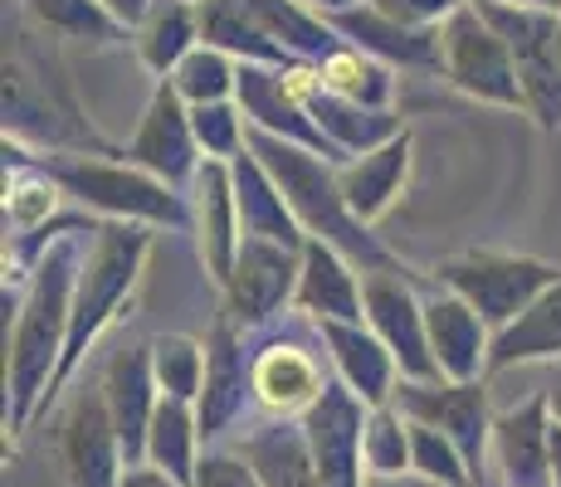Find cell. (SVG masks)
<instances>
[{
  "label": "cell",
  "instance_id": "33",
  "mask_svg": "<svg viewBox=\"0 0 561 487\" xmlns=\"http://www.w3.org/2000/svg\"><path fill=\"white\" fill-rule=\"evenodd\" d=\"M30 20H35L45 35L64 39V45H89V49H113L123 45L133 30H123L99 0H20Z\"/></svg>",
  "mask_w": 561,
  "mask_h": 487
},
{
  "label": "cell",
  "instance_id": "30",
  "mask_svg": "<svg viewBox=\"0 0 561 487\" xmlns=\"http://www.w3.org/2000/svg\"><path fill=\"white\" fill-rule=\"evenodd\" d=\"M533 361H561V278L513 322V327H503L499 337H493L489 375L513 371V366H533Z\"/></svg>",
  "mask_w": 561,
  "mask_h": 487
},
{
  "label": "cell",
  "instance_id": "20",
  "mask_svg": "<svg viewBox=\"0 0 561 487\" xmlns=\"http://www.w3.org/2000/svg\"><path fill=\"white\" fill-rule=\"evenodd\" d=\"M191 210H196V248L205 274L215 288H225L234 258L244 248V224H240V200H234V176L230 161H205L191 186Z\"/></svg>",
  "mask_w": 561,
  "mask_h": 487
},
{
  "label": "cell",
  "instance_id": "41",
  "mask_svg": "<svg viewBox=\"0 0 561 487\" xmlns=\"http://www.w3.org/2000/svg\"><path fill=\"white\" fill-rule=\"evenodd\" d=\"M191 487H264L240 449H205Z\"/></svg>",
  "mask_w": 561,
  "mask_h": 487
},
{
  "label": "cell",
  "instance_id": "46",
  "mask_svg": "<svg viewBox=\"0 0 561 487\" xmlns=\"http://www.w3.org/2000/svg\"><path fill=\"white\" fill-rule=\"evenodd\" d=\"M298 5H308V10H318V15H342V10H352V5H362V0H298Z\"/></svg>",
  "mask_w": 561,
  "mask_h": 487
},
{
  "label": "cell",
  "instance_id": "29",
  "mask_svg": "<svg viewBox=\"0 0 561 487\" xmlns=\"http://www.w3.org/2000/svg\"><path fill=\"white\" fill-rule=\"evenodd\" d=\"M133 49H137V59H142L147 73L171 79V73L201 49L196 0H152L147 20L133 30Z\"/></svg>",
  "mask_w": 561,
  "mask_h": 487
},
{
  "label": "cell",
  "instance_id": "14",
  "mask_svg": "<svg viewBox=\"0 0 561 487\" xmlns=\"http://www.w3.org/2000/svg\"><path fill=\"white\" fill-rule=\"evenodd\" d=\"M288 73H294V69L240 63V89H234V103H240V113L250 117L254 132H268V137H278V142H294V147L312 151V156L332 161V166H347V156H342V151L332 147L328 137H322V127L312 123V113L304 107V97L294 93Z\"/></svg>",
  "mask_w": 561,
  "mask_h": 487
},
{
  "label": "cell",
  "instance_id": "19",
  "mask_svg": "<svg viewBox=\"0 0 561 487\" xmlns=\"http://www.w3.org/2000/svg\"><path fill=\"white\" fill-rule=\"evenodd\" d=\"M489 463L499 468L503 487H552V415L547 395L503 409L493 419Z\"/></svg>",
  "mask_w": 561,
  "mask_h": 487
},
{
  "label": "cell",
  "instance_id": "18",
  "mask_svg": "<svg viewBox=\"0 0 561 487\" xmlns=\"http://www.w3.org/2000/svg\"><path fill=\"white\" fill-rule=\"evenodd\" d=\"M328 385L318 356L298 337H268L254 346V405L268 419H304Z\"/></svg>",
  "mask_w": 561,
  "mask_h": 487
},
{
  "label": "cell",
  "instance_id": "31",
  "mask_svg": "<svg viewBox=\"0 0 561 487\" xmlns=\"http://www.w3.org/2000/svg\"><path fill=\"white\" fill-rule=\"evenodd\" d=\"M250 15L268 30L278 49H288L298 63H322L328 54L342 49V35L328 25V15L298 5V0H244Z\"/></svg>",
  "mask_w": 561,
  "mask_h": 487
},
{
  "label": "cell",
  "instance_id": "1",
  "mask_svg": "<svg viewBox=\"0 0 561 487\" xmlns=\"http://www.w3.org/2000/svg\"><path fill=\"white\" fill-rule=\"evenodd\" d=\"M83 240L59 234L30 268L25 298L15 302V332L5 341V429L20 434L49 409V390L59 381L64 351H69L73 288L83 268Z\"/></svg>",
  "mask_w": 561,
  "mask_h": 487
},
{
  "label": "cell",
  "instance_id": "36",
  "mask_svg": "<svg viewBox=\"0 0 561 487\" xmlns=\"http://www.w3.org/2000/svg\"><path fill=\"white\" fill-rule=\"evenodd\" d=\"M147 346H152V375L161 395L196 405L205 390V341L186 337V332H157Z\"/></svg>",
  "mask_w": 561,
  "mask_h": 487
},
{
  "label": "cell",
  "instance_id": "28",
  "mask_svg": "<svg viewBox=\"0 0 561 487\" xmlns=\"http://www.w3.org/2000/svg\"><path fill=\"white\" fill-rule=\"evenodd\" d=\"M240 453L264 487H318V463H312L304 419H264L240 443Z\"/></svg>",
  "mask_w": 561,
  "mask_h": 487
},
{
  "label": "cell",
  "instance_id": "39",
  "mask_svg": "<svg viewBox=\"0 0 561 487\" xmlns=\"http://www.w3.org/2000/svg\"><path fill=\"white\" fill-rule=\"evenodd\" d=\"M191 127L205 161H234L250 147V117L240 113V103H205L191 107Z\"/></svg>",
  "mask_w": 561,
  "mask_h": 487
},
{
  "label": "cell",
  "instance_id": "37",
  "mask_svg": "<svg viewBox=\"0 0 561 487\" xmlns=\"http://www.w3.org/2000/svg\"><path fill=\"white\" fill-rule=\"evenodd\" d=\"M171 89L186 97V107H205V103H234V89H240V63L230 54L201 45L171 73Z\"/></svg>",
  "mask_w": 561,
  "mask_h": 487
},
{
  "label": "cell",
  "instance_id": "15",
  "mask_svg": "<svg viewBox=\"0 0 561 487\" xmlns=\"http://www.w3.org/2000/svg\"><path fill=\"white\" fill-rule=\"evenodd\" d=\"M366 415L371 409L342 381H332L328 395L304 415V434H308L312 463H318V487H362Z\"/></svg>",
  "mask_w": 561,
  "mask_h": 487
},
{
  "label": "cell",
  "instance_id": "9",
  "mask_svg": "<svg viewBox=\"0 0 561 487\" xmlns=\"http://www.w3.org/2000/svg\"><path fill=\"white\" fill-rule=\"evenodd\" d=\"M54 459L64 468V483L69 487H117L127 473L123 443H117L113 415H107V399L99 385H83L69 405L59 409L49 429Z\"/></svg>",
  "mask_w": 561,
  "mask_h": 487
},
{
  "label": "cell",
  "instance_id": "3",
  "mask_svg": "<svg viewBox=\"0 0 561 487\" xmlns=\"http://www.w3.org/2000/svg\"><path fill=\"white\" fill-rule=\"evenodd\" d=\"M5 156L35 161L45 176H54V186L83 205V210L103 214V220H123V224H147V230H181L196 234V210L191 195L171 190L167 181L147 176L133 161H103L89 151H45V156H25V147L5 137Z\"/></svg>",
  "mask_w": 561,
  "mask_h": 487
},
{
  "label": "cell",
  "instance_id": "35",
  "mask_svg": "<svg viewBox=\"0 0 561 487\" xmlns=\"http://www.w3.org/2000/svg\"><path fill=\"white\" fill-rule=\"evenodd\" d=\"M59 195L64 190L54 186V176H45L35 161L15 156V171H5V230L15 234V240L49 230V214H54V205H59Z\"/></svg>",
  "mask_w": 561,
  "mask_h": 487
},
{
  "label": "cell",
  "instance_id": "16",
  "mask_svg": "<svg viewBox=\"0 0 561 487\" xmlns=\"http://www.w3.org/2000/svg\"><path fill=\"white\" fill-rule=\"evenodd\" d=\"M420 302H425V327H430V351L439 361V375L455 385H473L489 375V351L493 332L479 312L449 288H439L435 278L420 283Z\"/></svg>",
  "mask_w": 561,
  "mask_h": 487
},
{
  "label": "cell",
  "instance_id": "17",
  "mask_svg": "<svg viewBox=\"0 0 561 487\" xmlns=\"http://www.w3.org/2000/svg\"><path fill=\"white\" fill-rule=\"evenodd\" d=\"M103 399H107V415H113L117 443H123V459L127 468L147 463V429H152V415L161 405V385L152 375V346L133 341V346H117L103 366Z\"/></svg>",
  "mask_w": 561,
  "mask_h": 487
},
{
  "label": "cell",
  "instance_id": "5",
  "mask_svg": "<svg viewBox=\"0 0 561 487\" xmlns=\"http://www.w3.org/2000/svg\"><path fill=\"white\" fill-rule=\"evenodd\" d=\"M430 278L469 302V308L489 322L493 337H499L503 327H513V322L557 283L561 268L547 264V258H533V254H508V248H463V254L439 258Z\"/></svg>",
  "mask_w": 561,
  "mask_h": 487
},
{
  "label": "cell",
  "instance_id": "8",
  "mask_svg": "<svg viewBox=\"0 0 561 487\" xmlns=\"http://www.w3.org/2000/svg\"><path fill=\"white\" fill-rule=\"evenodd\" d=\"M362 302H366V327L381 337V346L396 356L401 381L435 385L439 361L430 351V327H425V302H420V278L410 274H366L362 278Z\"/></svg>",
  "mask_w": 561,
  "mask_h": 487
},
{
  "label": "cell",
  "instance_id": "27",
  "mask_svg": "<svg viewBox=\"0 0 561 487\" xmlns=\"http://www.w3.org/2000/svg\"><path fill=\"white\" fill-rule=\"evenodd\" d=\"M201 20V45L230 54L234 63H264V69H304L288 49L268 39V30L250 15L244 0H196Z\"/></svg>",
  "mask_w": 561,
  "mask_h": 487
},
{
  "label": "cell",
  "instance_id": "23",
  "mask_svg": "<svg viewBox=\"0 0 561 487\" xmlns=\"http://www.w3.org/2000/svg\"><path fill=\"white\" fill-rule=\"evenodd\" d=\"M328 25L342 35V45L371 54L381 63H401V69H439V30H405L396 20H386L381 10L362 5L342 10V15H328Z\"/></svg>",
  "mask_w": 561,
  "mask_h": 487
},
{
  "label": "cell",
  "instance_id": "43",
  "mask_svg": "<svg viewBox=\"0 0 561 487\" xmlns=\"http://www.w3.org/2000/svg\"><path fill=\"white\" fill-rule=\"evenodd\" d=\"M99 5H103L123 30H137V25L147 20V10H152V0H99Z\"/></svg>",
  "mask_w": 561,
  "mask_h": 487
},
{
  "label": "cell",
  "instance_id": "25",
  "mask_svg": "<svg viewBox=\"0 0 561 487\" xmlns=\"http://www.w3.org/2000/svg\"><path fill=\"white\" fill-rule=\"evenodd\" d=\"M230 176H234V200H240V224H244V240H268V244H284V248H308L304 224L294 220L288 210L284 190L278 181L264 171V161L254 156L250 147L230 161Z\"/></svg>",
  "mask_w": 561,
  "mask_h": 487
},
{
  "label": "cell",
  "instance_id": "7",
  "mask_svg": "<svg viewBox=\"0 0 561 487\" xmlns=\"http://www.w3.org/2000/svg\"><path fill=\"white\" fill-rule=\"evenodd\" d=\"M479 15L503 35L513 49L517 79H523L527 113L537 117L542 132L561 127V49H557V15L552 10H517L499 5V0H473Z\"/></svg>",
  "mask_w": 561,
  "mask_h": 487
},
{
  "label": "cell",
  "instance_id": "34",
  "mask_svg": "<svg viewBox=\"0 0 561 487\" xmlns=\"http://www.w3.org/2000/svg\"><path fill=\"white\" fill-rule=\"evenodd\" d=\"M312 73H318V83L328 93L347 97V103H357V107H371V113H391V97H396L391 63H381V59H371V54L342 45L322 63H312Z\"/></svg>",
  "mask_w": 561,
  "mask_h": 487
},
{
  "label": "cell",
  "instance_id": "10",
  "mask_svg": "<svg viewBox=\"0 0 561 487\" xmlns=\"http://www.w3.org/2000/svg\"><path fill=\"white\" fill-rule=\"evenodd\" d=\"M396 409H401L405 419H420V425L439 429L445 439H455V449L463 453V463H469V473H473V487H483L493 419H499V415H489V390H483V381H473V385L401 381V390H396Z\"/></svg>",
  "mask_w": 561,
  "mask_h": 487
},
{
  "label": "cell",
  "instance_id": "32",
  "mask_svg": "<svg viewBox=\"0 0 561 487\" xmlns=\"http://www.w3.org/2000/svg\"><path fill=\"white\" fill-rule=\"evenodd\" d=\"M147 463L161 468L167 478H176L181 487L196 483V463H201V419L196 405L161 395L152 429H147Z\"/></svg>",
  "mask_w": 561,
  "mask_h": 487
},
{
  "label": "cell",
  "instance_id": "24",
  "mask_svg": "<svg viewBox=\"0 0 561 487\" xmlns=\"http://www.w3.org/2000/svg\"><path fill=\"white\" fill-rule=\"evenodd\" d=\"M294 312H304L322 327V322H366V302H362V278L347 258L332 244L308 240L304 248V278H298V298Z\"/></svg>",
  "mask_w": 561,
  "mask_h": 487
},
{
  "label": "cell",
  "instance_id": "4",
  "mask_svg": "<svg viewBox=\"0 0 561 487\" xmlns=\"http://www.w3.org/2000/svg\"><path fill=\"white\" fill-rule=\"evenodd\" d=\"M152 234L157 230H147V224H123V220H103L99 230H93V244L79 268V288H73L69 351H64L59 381H54L49 399L73 381V371H79L83 356L93 351V341L127 312V302H133V292H137V278H142V268H147V254H152Z\"/></svg>",
  "mask_w": 561,
  "mask_h": 487
},
{
  "label": "cell",
  "instance_id": "12",
  "mask_svg": "<svg viewBox=\"0 0 561 487\" xmlns=\"http://www.w3.org/2000/svg\"><path fill=\"white\" fill-rule=\"evenodd\" d=\"M123 156L181 195H186V186H196V171L205 166V156L196 142V127H191V107L171 89V79H157L152 97H147V113Z\"/></svg>",
  "mask_w": 561,
  "mask_h": 487
},
{
  "label": "cell",
  "instance_id": "42",
  "mask_svg": "<svg viewBox=\"0 0 561 487\" xmlns=\"http://www.w3.org/2000/svg\"><path fill=\"white\" fill-rule=\"evenodd\" d=\"M371 10H381L386 20L405 30H439L449 15H459L469 0H366Z\"/></svg>",
  "mask_w": 561,
  "mask_h": 487
},
{
  "label": "cell",
  "instance_id": "44",
  "mask_svg": "<svg viewBox=\"0 0 561 487\" xmlns=\"http://www.w3.org/2000/svg\"><path fill=\"white\" fill-rule=\"evenodd\" d=\"M117 487H181V483L167 478V473L152 468V463H137V468L123 473V483H117Z\"/></svg>",
  "mask_w": 561,
  "mask_h": 487
},
{
  "label": "cell",
  "instance_id": "13",
  "mask_svg": "<svg viewBox=\"0 0 561 487\" xmlns=\"http://www.w3.org/2000/svg\"><path fill=\"white\" fill-rule=\"evenodd\" d=\"M250 399H254V346H244V332L220 312V322L205 337V390L196 399L201 443H220L244 419Z\"/></svg>",
  "mask_w": 561,
  "mask_h": 487
},
{
  "label": "cell",
  "instance_id": "21",
  "mask_svg": "<svg viewBox=\"0 0 561 487\" xmlns=\"http://www.w3.org/2000/svg\"><path fill=\"white\" fill-rule=\"evenodd\" d=\"M318 337H322V346H328L337 381L347 385L366 409L396 405V390H401V366H396V356L386 351L381 337H376L366 322H322Z\"/></svg>",
  "mask_w": 561,
  "mask_h": 487
},
{
  "label": "cell",
  "instance_id": "2",
  "mask_svg": "<svg viewBox=\"0 0 561 487\" xmlns=\"http://www.w3.org/2000/svg\"><path fill=\"white\" fill-rule=\"evenodd\" d=\"M250 151L264 161L268 176L278 181V190H284L288 210L304 224L308 240L332 244L362 278L366 274H405V264L376 240L371 224H362L357 214H352L332 161L312 156V151L294 147V142H278V137H268V132H254V127H250Z\"/></svg>",
  "mask_w": 561,
  "mask_h": 487
},
{
  "label": "cell",
  "instance_id": "22",
  "mask_svg": "<svg viewBox=\"0 0 561 487\" xmlns=\"http://www.w3.org/2000/svg\"><path fill=\"white\" fill-rule=\"evenodd\" d=\"M288 83H294V93L304 97V107L312 113V123L322 127V137H328L332 147L342 151V156H366V151L386 147L391 137H401V117L396 113H371V107H357L347 103V97L328 93L318 83V73H312V63H304V69L288 73Z\"/></svg>",
  "mask_w": 561,
  "mask_h": 487
},
{
  "label": "cell",
  "instance_id": "47",
  "mask_svg": "<svg viewBox=\"0 0 561 487\" xmlns=\"http://www.w3.org/2000/svg\"><path fill=\"white\" fill-rule=\"evenodd\" d=\"M499 5H517V10H561V0H499Z\"/></svg>",
  "mask_w": 561,
  "mask_h": 487
},
{
  "label": "cell",
  "instance_id": "40",
  "mask_svg": "<svg viewBox=\"0 0 561 487\" xmlns=\"http://www.w3.org/2000/svg\"><path fill=\"white\" fill-rule=\"evenodd\" d=\"M362 453H366V468L381 473V478L410 468V425H405V415L396 405L371 409V415H366Z\"/></svg>",
  "mask_w": 561,
  "mask_h": 487
},
{
  "label": "cell",
  "instance_id": "6",
  "mask_svg": "<svg viewBox=\"0 0 561 487\" xmlns=\"http://www.w3.org/2000/svg\"><path fill=\"white\" fill-rule=\"evenodd\" d=\"M439 73L449 79V89H459L463 97H473V103L527 107L513 49L503 45L499 30L479 15L473 0L439 25Z\"/></svg>",
  "mask_w": 561,
  "mask_h": 487
},
{
  "label": "cell",
  "instance_id": "45",
  "mask_svg": "<svg viewBox=\"0 0 561 487\" xmlns=\"http://www.w3.org/2000/svg\"><path fill=\"white\" fill-rule=\"evenodd\" d=\"M542 395H547V415H552V425H561V361H557V375H552V385H547Z\"/></svg>",
  "mask_w": 561,
  "mask_h": 487
},
{
  "label": "cell",
  "instance_id": "49",
  "mask_svg": "<svg viewBox=\"0 0 561 487\" xmlns=\"http://www.w3.org/2000/svg\"><path fill=\"white\" fill-rule=\"evenodd\" d=\"M557 49H561V10H557Z\"/></svg>",
  "mask_w": 561,
  "mask_h": 487
},
{
  "label": "cell",
  "instance_id": "26",
  "mask_svg": "<svg viewBox=\"0 0 561 487\" xmlns=\"http://www.w3.org/2000/svg\"><path fill=\"white\" fill-rule=\"evenodd\" d=\"M410 127L401 137H391L386 147L366 151V156H352L347 166H337V186L347 195L352 214L362 224H376L396 200H401V186L410 176Z\"/></svg>",
  "mask_w": 561,
  "mask_h": 487
},
{
  "label": "cell",
  "instance_id": "48",
  "mask_svg": "<svg viewBox=\"0 0 561 487\" xmlns=\"http://www.w3.org/2000/svg\"><path fill=\"white\" fill-rule=\"evenodd\" d=\"M552 487H561V425H552Z\"/></svg>",
  "mask_w": 561,
  "mask_h": 487
},
{
  "label": "cell",
  "instance_id": "38",
  "mask_svg": "<svg viewBox=\"0 0 561 487\" xmlns=\"http://www.w3.org/2000/svg\"><path fill=\"white\" fill-rule=\"evenodd\" d=\"M410 425V473L439 483V487H473V473L463 463V453L455 449V439H445L439 429L420 425V419H405Z\"/></svg>",
  "mask_w": 561,
  "mask_h": 487
},
{
  "label": "cell",
  "instance_id": "11",
  "mask_svg": "<svg viewBox=\"0 0 561 487\" xmlns=\"http://www.w3.org/2000/svg\"><path fill=\"white\" fill-rule=\"evenodd\" d=\"M298 278H304V254L268 240H244L240 258H234L230 278H225V317L240 332H259L274 317H284V308H294Z\"/></svg>",
  "mask_w": 561,
  "mask_h": 487
}]
</instances>
